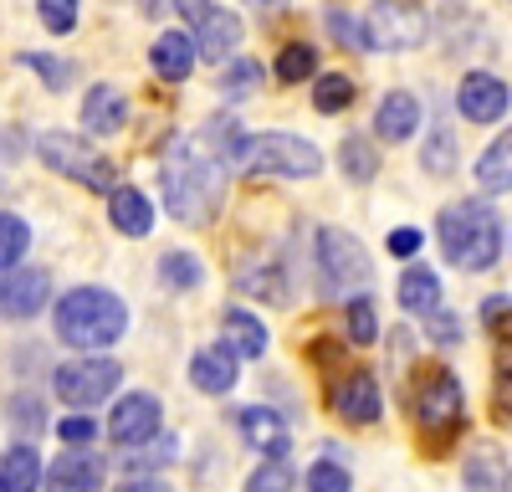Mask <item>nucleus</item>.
<instances>
[{
    "instance_id": "obj_1",
    "label": "nucleus",
    "mask_w": 512,
    "mask_h": 492,
    "mask_svg": "<svg viewBox=\"0 0 512 492\" xmlns=\"http://www.w3.org/2000/svg\"><path fill=\"white\" fill-rule=\"evenodd\" d=\"M159 185H164V205L169 216L185 221V226H210L226 205V164H221V149L210 144L205 134L195 139H180L169 149L164 170H159Z\"/></svg>"
},
{
    "instance_id": "obj_2",
    "label": "nucleus",
    "mask_w": 512,
    "mask_h": 492,
    "mask_svg": "<svg viewBox=\"0 0 512 492\" xmlns=\"http://www.w3.org/2000/svg\"><path fill=\"white\" fill-rule=\"evenodd\" d=\"M410 421L425 441V451H451V441L466 426V390L446 364H420L410 375Z\"/></svg>"
},
{
    "instance_id": "obj_3",
    "label": "nucleus",
    "mask_w": 512,
    "mask_h": 492,
    "mask_svg": "<svg viewBox=\"0 0 512 492\" xmlns=\"http://www.w3.org/2000/svg\"><path fill=\"white\" fill-rule=\"evenodd\" d=\"M436 241L451 267L461 272H487L502 257V216L487 200H456L436 221Z\"/></svg>"
},
{
    "instance_id": "obj_4",
    "label": "nucleus",
    "mask_w": 512,
    "mask_h": 492,
    "mask_svg": "<svg viewBox=\"0 0 512 492\" xmlns=\"http://www.w3.org/2000/svg\"><path fill=\"white\" fill-rule=\"evenodd\" d=\"M128 334V308L108 287H72L57 303V339L72 349H108Z\"/></svg>"
},
{
    "instance_id": "obj_5",
    "label": "nucleus",
    "mask_w": 512,
    "mask_h": 492,
    "mask_svg": "<svg viewBox=\"0 0 512 492\" xmlns=\"http://www.w3.org/2000/svg\"><path fill=\"white\" fill-rule=\"evenodd\" d=\"M246 175H282V180H313L323 170L318 144L297 139V134H251L236 154Z\"/></svg>"
},
{
    "instance_id": "obj_6",
    "label": "nucleus",
    "mask_w": 512,
    "mask_h": 492,
    "mask_svg": "<svg viewBox=\"0 0 512 492\" xmlns=\"http://www.w3.org/2000/svg\"><path fill=\"white\" fill-rule=\"evenodd\" d=\"M36 154H41V164H47V170H57V175L77 180V185H88V190H98V195H113V190H118L113 164H108L103 154H93V144L77 139V134H41V139H36Z\"/></svg>"
},
{
    "instance_id": "obj_7",
    "label": "nucleus",
    "mask_w": 512,
    "mask_h": 492,
    "mask_svg": "<svg viewBox=\"0 0 512 492\" xmlns=\"http://www.w3.org/2000/svg\"><path fill=\"white\" fill-rule=\"evenodd\" d=\"M118 380H123V364L108 354H93V359H67L52 375V390L72 410H93L98 400H108L118 390Z\"/></svg>"
},
{
    "instance_id": "obj_8",
    "label": "nucleus",
    "mask_w": 512,
    "mask_h": 492,
    "mask_svg": "<svg viewBox=\"0 0 512 492\" xmlns=\"http://www.w3.org/2000/svg\"><path fill=\"white\" fill-rule=\"evenodd\" d=\"M180 11L190 21V36H195V52L205 62H226L236 47H241V16L226 11V6H210V0H180Z\"/></svg>"
},
{
    "instance_id": "obj_9",
    "label": "nucleus",
    "mask_w": 512,
    "mask_h": 492,
    "mask_svg": "<svg viewBox=\"0 0 512 492\" xmlns=\"http://www.w3.org/2000/svg\"><path fill=\"white\" fill-rule=\"evenodd\" d=\"M318 272L328 282V293H349V287L369 282V252L359 246V236L328 226L318 231Z\"/></svg>"
},
{
    "instance_id": "obj_10",
    "label": "nucleus",
    "mask_w": 512,
    "mask_h": 492,
    "mask_svg": "<svg viewBox=\"0 0 512 492\" xmlns=\"http://www.w3.org/2000/svg\"><path fill=\"white\" fill-rule=\"evenodd\" d=\"M369 36H374V47H390V52L420 47V36H425V11H420V0H374Z\"/></svg>"
},
{
    "instance_id": "obj_11",
    "label": "nucleus",
    "mask_w": 512,
    "mask_h": 492,
    "mask_svg": "<svg viewBox=\"0 0 512 492\" xmlns=\"http://www.w3.org/2000/svg\"><path fill=\"white\" fill-rule=\"evenodd\" d=\"M159 421H164L159 395L134 390V395H123V400L113 405V416H108V436L118 441V451H128V446L154 441V436H159Z\"/></svg>"
},
{
    "instance_id": "obj_12",
    "label": "nucleus",
    "mask_w": 512,
    "mask_h": 492,
    "mask_svg": "<svg viewBox=\"0 0 512 492\" xmlns=\"http://www.w3.org/2000/svg\"><path fill=\"white\" fill-rule=\"evenodd\" d=\"M328 405H333L349 426H374V421H379V410H384V400H379V380L369 375V369H349V375H338V380H333Z\"/></svg>"
},
{
    "instance_id": "obj_13",
    "label": "nucleus",
    "mask_w": 512,
    "mask_h": 492,
    "mask_svg": "<svg viewBox=\"0 0 512 492\" xmlns=\"http://www.w3.org/2000/svg\"><path fill=\"white\" fill-rule=\"evenodd\" d=\"M236 426H241V441L256 451V457H267V462H282V457H287L292 426H287L282 410H272V405H246L241 416H236Z\"/></svg>"
},
{
    "instance_id": "obj_14",
    "label": "nucleus",
    "mask_w": 512,
    "mask_h": 492,
    "mask_svg": "<svg viewBox=\"0 0 512 492\" xmlns=\"http://www.w3.org/2000/svg\"><path fill=\"white\" fill-rule=\"evenodd\" d=\"M52 298V272H41V267H11V277H0V313H6L11 323H26L36 318L41 308H47Z\"/></svg>"
},
{
    "instance_id": "obj_15",
    "label": "nucleus",
    "mask_w": 512,
    "mask_h": 492,
    "mask_svg": "<svg viewBox=\"0 0 512 492\" xmlns=\"http://www.w3.org/2000/svg\"><path fill=\"white\" fill-rule=\"evenodd\" d=\"M507 103H512L507 82L492 77V72H466L461 88H456V108L472 118V123H497L507 113Z\"/></svg>"
},
{
    "instance_id": "obj_16",
    "label": "nucleus",
    "mask_w": 512,
    "mask_h": 492,
    "mask_svg": "<svg viewBox=\"0 0 512 492\" xmlns=\"http://www.w3.org/2000/svg\"><path fill=\"white\" fill-rule=\"evenodd\" d=\"M103 457L93 451H62V457L47 467V492H103Z\"/></svg>"
},
{
    "instance_id": "obj_17",
    "label": "nucleus",
    "mask_w": 512,
    "mask_h": 492,
    "mask_svg": "<svg viewBox=\"0 0 512 492\" xmlns=\"http://www.w3.org/2000/svg\"><path fill=\"white\" fill-rule=\"evenodd\" d=\"M461 482H466V492H512V467H507V457H502V446L482 441V446L466 451Z\"/></svg>"
},
{
    "instance_id": "obj_18",
    "label": "nucleus",
    "mask_w": 512,
    "mask_h": 492,
    "mask_svg": "<svg viewBox=\"0 0 512 492\" xmlns=\"http://www.w3.org/2000/svg\"><path fill=\"white\" fill-rule=\"evenodd\" d=\"M415 129H420V98L415 93H384L379 98V113H374V134L384 139V144H405V139H415Z\"/></svg>"
},
{
    "instance_id": "obj_19",
    "label": "nucleus",
    "mask_w": 512,
    "mask_h": 492,
    "mask_svg": "<svg viewBox=\"0 0 512 492\" xmlns=\"http://www.w3.org/2000/svg\"><path fill=\"white\" fill-rule=\"evenodd\" d=\"M236 375H241V359L221 344V349H200L195 359H190V385L200 390V395H226L231 385H236Z\"/></svg>"
},
{
    "instance_id": "obj_20",
    "label": "nucleus",
    "mask_w": 512,
    "mask_h": 492,
    "mask_svg": "<svg viewBox=\"0 0 512 492\" xmlns=\"http://www.w3.org/2000/svg\"><path fill=\"white\" fill-rule=\"evenodd\" d=\"M195 36L190 31H164L154 47H149V67L164 77V82H185L195 72Z\"/></svg>"
},
{
    "instance_id": "obj_21",
    "label": "nucleus",
    "mask_w": 512,
    "mask_h": 492,
    "mask_svg": "<svg viewBox=\"0 0 512 492\" xmlns=\"http://www.w3.org/2000/svg\"><path fill=\"white\" fill-rule=\"evenodd\" d=\"M236 287H241L246 298L267 303V308H287V298H292L287 272H282L277 262H241V267H236Z\"/></svg>"
},
{
    "instance_id": "obj_22",
    "label": "nucleus",
    "mask_w": 512,
    "mask_h": 492,
    "mask_svg": "<svg viewBox=\"0 0 512 492\" xmlns=\"http://www.w3.org/2000/svg\"><path fill=\"white\" fill-rule=\"evenodd\" d=\"M123 123H128V98L113 88V82L88 88V98H82V129L88 134H118Z\"/></svg>"
},
{
    "instance_id": "obj_23",
    "label": "nucleus",
    "mask_w": 512,
    "mask_h": 492,
    "mask_svg": "<svg viewBox=\"0 0 512 492\" xmlns=\"http://www.w3.org/2000/svg\"><path fill=\"white\" fill-rule=\"evenodd\" d=\"M221 339L236 359H262L267 354V323L246 308H226L221 313Z\"/></svg>"
},
{
    "instance_id": "obj_24",
    "label": "nucleus",
    "mask_w": 512,
    "mask_h": 492,
    "mask_svg": "<svg viewBox=\"0 0 512 492\" xmlns=\"http://www.w3.org/2000/svg\"><path fill=\"white\" fill-rule=\"evenodd\" d=\"M108 221H113L123 236H149V231H154V205H149L144 190L118 185V190L108 195Z\"/></svg>"
},
{
    "instance_id": "obj_25",
    "label": "nucleus",
    "mask_w": 512,
    "mask_h": 492,
    "mask_svg": "<svg viewBox=\"0 0 512 492\" xmlns=\"http://www.w3.org/2000/svg\"><path fill=\"white\" fill-rule=\"evenodd\" d=\"M395 298L410 318H431L441 308V277L431 267H405L400 272V287H395Z\"/></svg>"
},
{
    "instance_id": "obj_26",
    "label": "nucleus",
    "mask_w": 512,
    "mask_h": 492,
    "mask_svg": "<svg viewBox=\"0 0 512 492\" xmlns=\"http://www.w3.org/2000/svg\"><path fill=\"white\" fill-rule=\"evenodd\" d=\"M41 482H47V467H41L36 446H11L6 457H0V492H36Z\"/></svg>"
},
{
    "instance_id": "obj_27",
    "label": "nucleus",
    "mask_w": 512,
    "mask_h": 492,
    "mask_svg": "<svg viewBox=\"0 0 512 492\" xmlns=\"http://www.w3.org/2000/svg\"><path fill=\"white\" fill-rule=\"evenodd\" d=\"M477 185L492 190V195H507V190H512V129H502V134L482 149V159H477Z\"/></svg>"
},
{
    "instance_id": "obj_28",
    "label": "nucleus",
    "mask_w": 512,
    "mask_h": 492,
    "mask_svg": "<svg viewBox=\"0 0 512 492\" xmlns=\"http://www.w3.org/2000/svg\"><path fill=\"white\" fill-rule=\"evenodd\" d=\"M175 457H180V441H175V436H154V441H144V446L118 451V462L128 467V477H149L154 467H169Z\"/></svg>"
},
{
    "instance_id": "obj_29",
    "label": "nucleus",
    "mask_w": 512,
    "mask_h": 492,
    "mask_svg": "<svg viewBox=\"0 0 512 492\" xmlns=\"http://www.w3.org/2000/svg\"><path fill=\"white\" fill-rule=\"evenodd\" d=\"M338 170H344L354 185H369V180L379 175V154H374V144H369L364 134H349L344 144H338Z\"/></svg>"
},
{
    "instance_id": "obj_30",
    "label": "nucleus",
    "mask_w": 512,
    "mask_h": 492,
    "mask_svg": "<svg viewBox=\"0 0 512 492\" xmlns=\"http://www.w3.org/2000/svg\"><path fill=\"white\" fill-rule=\"evenodd\" d=\"M200 277H205V267L190 252H164L159 257V282L169 287V293H190V287H200Z\"/></svg>"
},
{
    "instance_id": "obj_31",
    "label": "nucleus",
    "mask_w": 512,
    "mask_h": 492,
    "mask_svg": "<svg viewBox=\"0 0 512 492\" xmlns=\"http://www.w3.org/2000/svg\"><path fill=\"white\" fill-rule=\"evenodd\" d=\"M354 103V77L344 72H323L318 77V88H313V108L318 113H344Z\"/></svg>"
},
{
    "instance_id": "obj_32",
    "label": "nucleus",
    "mask_w": 512,
    "mask_h": 492,
    "mask_svg": "<svg viewBox=\"0 0 512 492\" xmlns=\"http://www.w3.org/2000/svg\"><path fill=\"white\" fill-rule=\"evenodd\" d=\"M26 246H31V226H26L21 216L0 211V272H11V267L26 257Z\"/></svg>"
},
{
    "instance_id": "obj_33",
    "label": "nucleus",
    "mask_w": 512,
    "mask_h": 492,
    "mask_svg": "<svg viewBox=\"0 0 512 492\" xmlns=\"http://www.w3.org/2000/svg\"><path fill=\"white\" fill-rule=\"evenodd\" d=\"M318 72V52L308 47V41H292V47H282V57H277V77L282 82H303V77H313Z\"/></svg>"
},
{
    "instance_id": "obj_34",
    "label": "nucleus",
    "mask_w": 512,
    "mask_h": 492,
    "mask_svg": "<svg viewBox=\"0 0 512 492\" xmlns=\"http://www.w3.org/2000/svg\"><path fill=\"white\" fill-rule=\"evenodd\" d=\"M251 88H262V62H251V57L231 62L226 77H221V93H226V98H246Z\"/></svg>"
},
{
    "instance_id": "obj_35",
    "label": "nucleus",
    "mask_w": 512,
    "mask_h": 492,
    "mask_svg": "<svg viewBox=\"0 0 512 492\" xmlns=\"http://www.w3.org/2000/svg\"><path fill=\"white\" fill-rule=\"evenodd\" d=\"M349 339H354L359 349L379 339V308H374L369 298H354V303H349Z\"/></svg>"
},
{
    "instance_id": "obj_36",
    "label": "nucleus",
    "mask_w": 512,
    "mask_h": 492,
    "mask_svg": "<svg viewBox=\"0 0 512 492\" xmlns=\"http://www.w3.org/2000/svg\"><path fill=\"white\" fill-rule=\"evenodd\" d=\"M292 467L287 462H262L251 477H246V492H292Z\"/></svg>"
},
{
    "instance_id": "obj_37",
    "label": "nucleus",
    "mask_w": 512,
    "mask_h": 492,
    "mask_svg": "<svg viewBox=\"0 0 512 492\" xmlns=\"http://www.w3.org/2000/svg\"><path fill=\"white\" fill-rule=\"evenodd\" d=\"M36 16L52 36H67L77 26V0H36Z\"/></svg>"
},
{
    "instance_id": "obj_38",
    "label": "nucleus",
    "mask_w": 512,
    "mask_h": 492,
    "mask_svg": "<svg viewBox=\"0 0 512 492\" xmlns=\"http://www.w3.org/2000/svg\"><path fill=\"white\" fill-rule=\"evenodd\" d=\"M308 492H354V477L338 462H318V467H308Z\"/></svg>"
},
{
    "instance_id": "obj_39",
    "label": "nucleus",
    "mask_w": 512,
    "mask_h": 492,
    "mask_svg": "<svg viewBox=\"0 0 512 492\" xmlns=\"http://www.w3.org/2000/svg\"><path fill=\"white\" fill-rule=\"evenodd\" d=\"M482 323H487L492 339L512 344V298H507V293H502V298H487V303H482Z\"/></svg>"
},
{
    "instance_id": "obj_40",
    "label": "nucleus",
    "mask_w": 512,
    "mask_h": 492,
    "mask_svg": "<svg viewBox=\"0 0 512 492\" xmlns=\"http://www.w3.org/2000/svg\"><path fill=\"white\" fill-rule=\"evenodd\" d=\"M328 31H333V36H344L354 52H374L369 26H359V21H354V16H344V11H328Z\"/></svg>"
},
{
    "instance_id": "obj_41",
    "label": "nucleus",
    "mask_w": 512,
    "mask_h": 492,
    "mask_svg": "<svg viewBox=\"0 0 512 492\" xmlns=\"http://www.w3.org/2000/svg\"><path fill=\"white\" fill-rule=\"evenodd\" d=\"M21 62H26V67H36V72H41V82H47L52 93H62L67 82H72V62H57V57H36V52H26Z\"/></svg>"
},
{
    "instance_id": "obj_42",
    "label": "nucleus",
    "mask_w": 512,
    "mask_h": 492,
    "mask_svg": "<svg viewBox=\"0 0 512 492\" xmlns=\"http://www.w3.org/2000/svg\"><path fill=\"white\" fill-rule=\"evenodd\" d=\"M57 436H62L72 451H88V446L98 441V421H93V416H67V421L57 426Z\"/></svg>"
},
{
    "instance_id": "obj_43",
    "label": "nucleus",
    "mask_w": 512,
    "mask_h": 492,
    "mask_svg": "<svg viewBox=\"0 0 512 492\" xmlns=\"http://www.w3.org/2000/svg\"><path fill=\"white\" fill-rule=\"evenodd\" d=\"M425 334H431V344L451 349V344H461V318H456V313H446V308H436L431 318H425Z\"/></svg>"
},
{
    "instance_id": "obj_44",
    "label": "nucleus",
    "mask_w": 512,
    "mask_h": 492,
    "mask_svg": "<svg viewBox=\"0 0 512 492\" xmlns=\"http://www.w3.org/2000/svg\"><path fill=\"white\" fill-rule=\"evenodd\" d=\"M492 416L512 421V359L497 369V380H492Z\"/></svg>"
},
{
    "instance_id": "obj_45",
    "label": "nucleus",
    "mask_w": 512,
    "mask_h": 492,
    "mask_svg": "<svg viewBox=\"0 0 512 492\" xmlns=\"http://www.w3.org/2000/svg\"><path fill=\"white\" fill-rule=\"evenodd\" d=\"M425 170H431V175H451V134L446 129H436L431 149H425Z\"/></svg>"
},
{
    "instance_id": "obj_46",
    "label": "nucleus",
    "mask_w": 512,
    "mask_h": 492,
    "mask_svg": "<svg viewBox=\"0 0 512 492\" xmlns=\"http://www.w3.org/2000/svg\"><path fill=\"white\" fill-rule=\"evenodd\" d=\"M420 241H425L420 226H395V231H390V252H395V257H415Z\"/></svg>"
},
{
    "instance_id": "obj_47",
    "label": "nucleus",
    "mask_w": 512,
    "mask_h": 492,
    "mask_svg": "<svg viewBox=\"0 0 512 492\" xmlns=\"http://www.w3.org/2000/svg\"><path fill=\"white\" fill-rule=\"evenodd\" d=\"M118 492H175V487H169V482H159V477H128Z\"/></svg>"
},
{
    "instance_id": "obj_48",
    "label": "nucleus",
    "mask_w": 512,
    "mask_h": 492,
    "mask_svg": "<svg viewBox=\"0 0 512 492\" xmlns=\"http://www.w3.org/2000/svg\"><path fill=\"white\" fill-rule=\"evenodd\" d=\"M246 6H251L256 16H277V11H287V0H246Z\"/></svg>"
}]
</instances>
